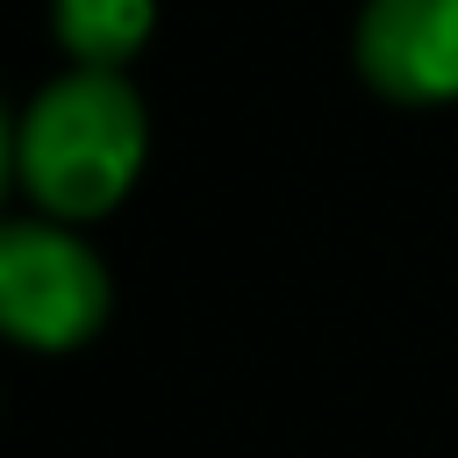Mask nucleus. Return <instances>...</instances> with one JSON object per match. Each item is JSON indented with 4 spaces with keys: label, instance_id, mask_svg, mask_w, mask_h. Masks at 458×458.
Wrapping results in <instances>:
<instances>
[{
    "label": "nucleus",
    "instance_id": "3",
    "mask_svg": "<svg viewBox=\"0 0 458 458\" xmlns=\"http://www.w3.org/2000/svg\"><path fill=\"white\" fill-rule=\"evenodd\" d=\"M358 72L408 107L458 100V0H365Z\"/></svg>",
    "mask_w": 458,
    "mask_h": 458
},
{
    "label": "nucleus",
    "instance_id": "1",
    "mask_svg": "<svg viewBox=\"0 0 458 458\" xmlns=\"http://www.w3.org/2000/svg\"><path fill=\"white\" fill-rule=\"evenodd\" d=\"M14 165H21V186L57 222H93L143 172V100L122 86V72L79 64L29 100Z\"/></svg>",
    "mask_w": 458,
    "mask_h": 458
},
{
    "label": "nucleus",
    "instance_id": "5",
    "mask_svg": "<svg viewBox=\"0 0 458 458\" xmlns=\"http://www.w3.org/2000/svg\"><path fill=\"white\" fill-rule=\"evenodd\" d=\"M7 165H14V136H7V114H0V186H7Z\"/></svg>",
    "mask_w": 458,
    "mask_h": 458
},
{
    "label": "nucleus",
    "instance_id": "4",
    "mask_svg": "<svg viewBox=\"0 0 458 458\" xmlns=\"http://www.w3.org/2000/svg\"><path fill=\"white\" fill-rule=\"evenodd\" d=\"M50 21H57V43L93 64V72H122L150 21H157V0H50Z\"/></svg>",
    "mask_w": 458,
    "mask_h": 458
},
{
    "label": "nucleus",
    "instance_id": "2",
    "mask_svg": "<svg viewBox=\"0 0 458 458\" xmlns=\"http://www.w3.org/2000/svg\"><path fill=\"white\" fill-rule=\"evenodd\" d=\"M107 265L64 222H0V336L29 351H72L107 322Z\"/></svg>",
    "mask_w": 458,
    "mask_h": 458
}]
</instances>
